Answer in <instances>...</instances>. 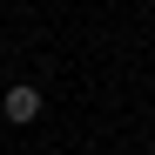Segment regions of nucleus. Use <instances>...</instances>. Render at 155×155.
I'll return each mask as SVG.
<instances>
[{
    "mask_svg": "<svg viewBox=\"0 0 155 155\" xmlns=\"http://www.w3.org/2000/svg\"><path fill=\"white\" fill-rule=\"evenodd\" d=\"M0 115H7L14 128H27V121H41V88H7V101H0Z\"/></svg>",
    "mask_w": 155,
    "mask_h": 155,
    "instance_id": "obj_1",
    "label": "nucleus"
}]
</instances>
